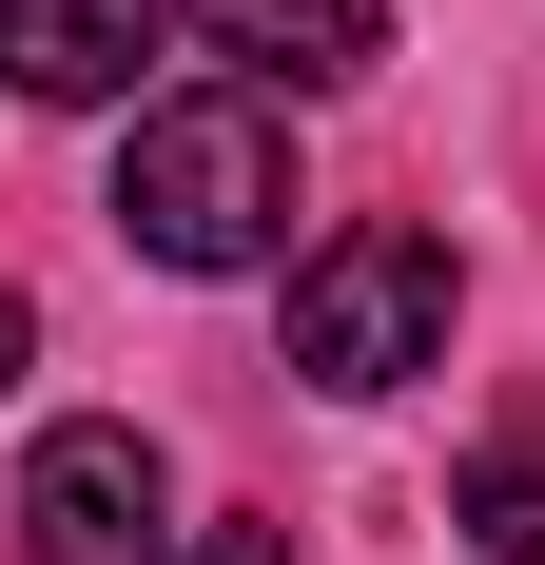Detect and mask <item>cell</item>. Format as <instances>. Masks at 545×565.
<instances>
[{
  "label": "cell",
  "instance_id": "6da1fadb",
  "mask_svg": "<svg viewBox=\"0 0 545 565\" xmlns=\"http://www.w3.org/2000/svg\"><path fill=\"white\" fill-rule=\"evenodd\" d=\"M117 234L157 274H272L292 254V117L272 98H157L117 137Z\"/></svg>",
  "mask_w": 545,
  "mask_h": 565
},
{
  "label": "cell",
  "instance_id": "7a4b0ae2",
  "mask_svg": "<svg viewBox=\"0 0 545 565\" xmlns=\"http://www.w3.org/2000/svg\"><path fill=\"white\" fill-rule=\"evenodd\" d=\"M292 371H312V391H409V371H448V234L351 215L331 254H292Z\"/></svg>",
  "mask_w": 545,
  "mask_h": 565
},
{
  "label": "cell",
  "instance_id": "3957f363",
  "mask_svg": "<svg viewBox=\"0 0 545 565\" xmlns=\"http://www.w3.org/2000/svg\"><path fill=\"white\" fill-rule=\"evenodd\" d=\"M20 565H175V468L137 409H58L20 449Z\"/></svg>",
  "mask_w": 545,
  "mask_h": 565
},
{
  "label": "cell",
  "instance_id": "277c9868",
  "mask_svg": "<svg viewBox=\"0 0 545 565\" xmlns=\"http://www.w3.org/2000/svg\"><path fill=\"white\" fill-rule=\"evenodd\" d=\"M157 20L175 0H0V78H20V98H137V58H157Z\"/></svg>",
  "mask_w": 545,
  "mask_h": 565
},
{
  "label": "cell",
  "instance_id": "5b68a950",
  "mask_svg": "<svg viewBox=\"0 0 545 565\" xmlns=\"http://www.w3.org/2000/svg\"><path fill=\"white\" fill-rule=\"evenodd\" d=\"M215 58H254V78H292V98H331V78H371L389 58V0H175Z\"/></svg>",
  "mask_w": 545,
  "mask_h": 565
},
{
  "label": "cell",
  "instance_id": "8992f818",
  "mask_svg": "<svg viewBox=\"0 0 545 565\" xmlns=\"http://www.w3.org/2000/svg\"><path fill=\"white\" fill-rule=\"evenodd\" d=\"M448 526H468V546H488V565H545V409H526V429H506L488 468H468V488H448Z\"/></svg>",
  "mask_w": 545,
  "mask_h": 565
},
{
  "label": "cell",
  "instance_id": "52a82bcc",
  "mask_svg": "<svg viewBox=\"0 0 545 565\" xmlns=\"http://www.w3.org/2000/svg\"><path fill=\"white\" fill-rule=\"evenodd\" d=\"M175 565H292V526H195Z\"/></svg>",
  "mask_w": 545,
  "mask_h": 565
},
{
  "label": "cell",
  "instance_id": "ba28073f",
  "mask_svg": "<svg viewBox=\"0 0 545 565\" xmlns=\"http://www.w3.org/2000/svg\"><path fill=\"white\" fill-rule=\"evenodd\" d=\"M20 371H40V312H20V292H0V391H20Z\"/></svg>",
  "mask_w": 545,
  "mask_h": 565
}]
</instances>
